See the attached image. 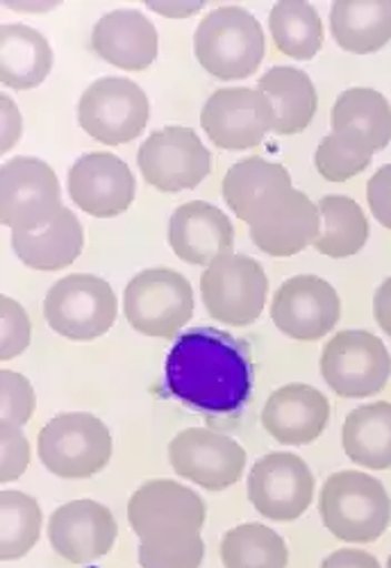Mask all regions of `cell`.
Here are the masks:
<instances>
[{"mask_svg": "<svg viewBox=\"0 0 391 568\" xmlns=\"http://www.w3.org/2000/svg\"><path fill=\"white\" fill-rule=\"evenodd\" d=\"M223 568H287V541L269 526L241 524L223 535Z\"/></svg>", "mask_w": 391, "mask_h": 568, "instance_id": "32", "label": "cell"}, {"mask_svg": "<svg viewBox=\"0 0 391 568\" xmlns=\"http://www.w3.org/2000/svg\"><path fill=\"white\" fill-rule=\"evenodd\" d=\"M43 514L39 503L21 491L0 494V559L17 561L26 557L41 537Z\"/></svg>", "mask_w": 391, "mask_h": 568, "instance_id": "33", "label": "cell"}, {"mask_svg": "<svg viewBox=\"0 0 391 568\" xmlns=\"http://www.w3.org/2000/svg\"><path fill=\"white\" fill-rule=\"evenodd\" d=\"M151 119V101L128 78H98L78 103V123L106 146L130 144Z\"/></svg>", "mask_w": 391, "mask_h": 568, "instance_id": "9", "label": "cell"}, {"mask_svg": "<svg viewBox=\"0 0 391 568\" xmlns=\"http://www.w3.org/2000/svg\"><path fill=\"white\" fill-rule=\"evenodd\" d=\"M341 444L351 462L369 470L391 468V403L378 400L353 409L341 428Z\"/></svg>", "mask_w": 391, "mask_h": 568, "instance_id": "28", "label": "cell"}, {"mask_svg": "<svg viewBox=\"0 0 391 568\" xmlns=\"http://www.w3.org/2000/svg\"><path fill=\"white\" fill-rule=\"evenodd\" d=\"M317 480L310 466L293 453H269L249 473L251 505L269 520L289 524L301 518L314 500Z\"/></svg>", "mask_w": 391, "mask_h": 568, "instance_id": "13", "label": "cell"}, {"mask_svg": "<svg viewBox=\"0 0 391 568\" xmlns=\"http://www.w3.org/2000/svg\"><path fill=\"white\" fill-rule=\"evenodd\" d=\"M205 518V500L176 480L143 483L128 500V524L139 541L164 532H201Z\"/></svg>", "mask_w": 391, "mask_h": 568, "instance_id": "16", "label": "cell"}, {"mask_svg": "<svg viewBox=\"0 0 391 568\" xmlns=\"http://www.w3.org/2000/svg\"><path fill=\"white\" fill-rule=\"evenodd\" d=\"M201 294L208 314L230 327L255 323L267 305L269 277L249 255L228 253L201 275Z\"/></svg>", "mask_w": 391, "mask_h": 568, "instance_id": "10", "label": "cell"}, {"mask_svg": "<svg viewBox=\"0 0 391 568\" xmlns=\"http://www.w3.org/2000/svg\"><path fill=\"white\" fill-rule=\"evenodd\" d=\"M373 151L367 141L353 132H330L321 139L314 164L328 182H347L369 169Z\"/></svg>", "mask_w": 391, "mask_h": 568, "instance_id": "34", "label": "cell"}, {"mask_svg": "<svg viewBox=\"0 0 391 568\" xmlns=\"http://www.w3.org/2000/svg\"><path fill=\"white\" fill-rule=\"evenodd\" d=\"M275 51L291 60H314L323 45V23L305 0H282L269 12Z\"/></svg>", "mask_w": 391, "mask_h": 568, "instance_id": "30", "label": "cell"}, {"mask_svg": "<svg viewBox=\"0 0 391 568\" xmlns=\"http://www.w3.org/2000/svg\"><path fill=\"white\" fill-rule=\"evenodd\" d=\"M143 180L164 194L196 189L212 171V155L191 128L169 125L151 132L137 153Z\"/></svg>", "mask_w": 391, "mask_h": 568, "instance_id": "11", "label": "cell"}, {"mask_svg": "<svg viewBox=\"0 0 391 568\" xmlns=\"http://www.w3.org/2000/svg\"><path fill=\"white\" fill-rule=\"evenodd\" d=\"M141 568H201L205 541L201 532H164L139 541Z\"/></svg>", "mask_w": 391, "mask_h": 568, "instance_id": "35", "label": "cell"}, {"mask_svg": "<svg viewBox=\"0 0 391 568\" xmlns=\"http://www.w3.org/2000/svg\"><path fill=\"white\" fill-rule=\"evenodd\" d=\"M201 125L217 149L251 151L275 130V112L262 91L225 87L208 99Z\"/></svg>", "mask_w": 391, "mask_h": 568, "instance_id": "12", "label": "cell"}, {"mask_svg": "<svg viewBox=\"0 0 391 568\" xmlns=\"http://www.w3.org/2000/svg\"><path fill=\"white\" fill-rule=\"evenodd\" d=\"M41 464L62 480H87L101 473L114 453L108 425L89 412H67L48 420L37 439Z\"/></svg>", "mask_w": 391, "mask_h": 568, "instance_id": "4", "label": "cell"}, {"mask_svg": "<svg viewBox=\"0 0 391 568\" xmlns=\"http://www.w3.org/2000/svg\"><path fill=\"white\" fill-rule=\"evenodd\" d=\"M321 375L341 398H371L391 377V355L367 329H341L321 351Z\"/></svg>", "mask_w": 391, "mask_h": 568, "instance_id": "8", "label": "cell"}, {"mask_svg": "<svg viewBox=\"0 0 391 568\" xmlns=\"http://www.w3.org/2000/svg\"><path fill=\"white\" fill-rule=\"evenodd\" d=\"M149 10L151 12H158L162 17H169V19H189L193 14H199L203 10L205 3H201V0H193V3H160V0H149Z\"/></svg>", "mask_w": 391, "mask_h": 568, "instance_id": "43", "label": "cell"}, {"mask_svg": "<svg viewBox=\"0 0 391 568\" xmlns=\"http://www.w3.org/2000/svg\"><path fill=\"white\" fill-rule=\"evenodd\" d=\"M34 407L37 396L28 377L10 368L0 371V412H3V420L23 428L32 418Z\"/></svg>", "mask_w": 391, "mask_h": 568, "instance_id": "36", "label": "cell"}, {"mask_svg": "<svg viewBox=\"0 0 391 568\" xmlns=\"http://www.w3.org/2000/svg\"><path fill=\"white\" fill-rule=\"evenodd\" d=\"M387 568H391V555H389V559H387Z\"/></svg>", "mask_w": 391, "mask_h": 568, "instance_id": "45", "label": "cell"}, {"mask_svg": "<svg viewBox=\"0 0 391 568\" xmlns=\"http://www.w3.org/2000/svg\"><path fill=\"white\" fill-rule=\"evenodd\" d=\"M10 10H23V12H41L53 10L58 3H6Z\"/></svg>", "mask_w": 391, "mask_h": 568, "instance_id": "44", "label": "cell"}, {"mask_svg": "<svg viewBox=\"0 0 391 568\" xmlns=\"http://www.w3.org/2000/svg\"><path fill=\"white\" fill-rule=\"evenodd\" d=\"M17 257L34 271H62L71 266L84 248V230L78 216L64 207L62 214L41 232H12Z\"/></svg>", "mask_w": 391, "mask_h": 568, "instance_id": "26", "label": "cell"}, {"mask_svg": "<svg viewBox=\"0 0 391 568\" xmlns=\"http://www.w3.org/2000/svg\"><path fill=\"white\" fill-rule=\"evenodd\" d=\"M69 196L89 216L114 219L130 210L137 196L132 169L114 153L82 155L69 169Z\"/></svg>", "mask_w": 391, "mask_h": 568, "instance_id": "18", "label": "cell"}, {"mask_svg": "<svg viewBox=\"0 0 391 568\" xmlns=\"http://www.w3.org/2000/svg\"><path fill=\"white\" fill-rule=\"evenodd\" d=\"M373 316L382 333L391 337V275L380 282V287L373 294Z\"/></svg>", "mask_w": 391, "mask_h": 568, "instance_id": "42", "label": "cell"}, {"mask_svg": "<svg viewBox=\"0 0 391 568\" xmlns=\"http://www.w3.org/2000/svg\"><path fill=\"white\" fill-rule=\"evenodd\" d=\"M0 444H3V462H0V483L8 485L19 480L30 466V444L21 425L0 420Z\"/></svg>", "mask_w": 391, "mask_h": 568, "instance_id": "38", "label": "cell"}, {"mask_svg": "<svg viewBox=\"0 0 391 568\" xmlns=\"http://www.w3.org/2000/svg\"><path fill=\"white\" fill-rule=\"evenodd\" d=\"M96 55L123 71H146L160 51L158 28L137 10H114L98 19L91 32Z\"/></svg>", "mask_w": 391, "mask_h": 568, "instance_id": "22", "label": "cell"}, {"mask_svg": "<svg viewBox=\"0 0 391 568\" xmlns=\"http://www.w3.org/2000/svg\"><path fill=\"white\" fill-rule=\"evenodd\" d=\"M0 318H3L0 359L10 362L28 351L32 339V323L26 307L12 296H0Z\"/></svg>", "mask_w": 391, "mask_h": 568, "instance_id": "37", "label": "cell"}, {"mask_svg": "<svg viewBox=\"0 0 391 568\" xmlns=\"http://www.w3.org/2000/svg\"><path fill=\"white\" fill-rule=\"evenodd\" d=\"M258 91L271 101L275 112V130L282 136L303 132L319 108L317 89L312 78L293 67L269 69L258 84Z\"/></svg>", "mask_w": 391, "mask_h": 568, "instance_id": "27", "label": "cell"}, {"mask_svg": "<svg viewBox=\"0 0 391 568\" xmlns=\"http://www.w3.org/2000/svg\"><path fill=\"white\" fill-rule=\"evenodd\" d=\"M193 290L189 280L173 268L139 271L123 292V314L134 333L171 339L193 316Z\"/></svg>", "mask_w": 391, "mask_h": 568, "instance_id": "5", "label": "cell"}, {"mask_svg": "<svg viewBox=\"0 0 391 568\" xmlns=\"http://www.w3.org/2000/svg\"><path fill=\"white\" fill-rule=\"evenodd\" d=\"M332 132H353L362 136L373 153H380L391 141V105L387 97L369 87L347 89L330 114Z\"/></svg>", "mask_w": 391, "mask_h": 568, "instance_id": "29", "label": "cell"}, {"mask_svg": "<svg viewBox=\"0 0 391 568\" xmlns=\"http://www.w3.org/2000/svg\"><path fill=\"white\" fill-rule=\"evenodd\" d=\"M321 234L314 244L317 253L344 260L364 248L369 242V221L364 210L349 196H323L319 201Z\"/></svg>", "mask_w": 391, "mask_h": 568, "instance_id": "31", "label": "cell"}, {"mask_svg": "<svg viewBox=\"0 0 391 568\" xmlns=\"http://www.w3.org/2000/svg\"><path fill=\"white\" fill-rule=\"evenodd\" d=\"M117 518L103 503L89 498L58 507L48 520V541L69 564H93L114 550Z\"/></svg>", "mask_w": 391, "mask_h": 568, "instance_id": "17", "label": "cell"}, {"mask_svg": "<svg viewBox=\"0 0 391 568\" xmlns=\"http://www.w3.org/2000/svg\"><path fill=\"white\" fill-rule=\"evenodd\" d=\"M330 420L328 398L310 385H284L275 389L262 409L264 430L284 446L317 442Z\"/></svg>", "mask_w": 391, "mask_h": 568, "instance_id": "21", "label": "cell"}, {"mask_svg": "<svg viewBox=\"0 0 391 568\" xmlns=\"http://www.w3.org/2000/svg\"><path fill=\"white\" fill-rule=\"evenodd\" d=\"M367 201L373 219L382 227L391 230V164L380 166L371 175L367 184Z\"/></svg>", "mask_w": 391, "mask_h": 568, "instance_id": "39", "label": "cell"}, {"mask_svg": "<svg viewBox=\"0 0 391 568\" xmlns=\"http://www.w3.org/2000/svg\"><path fill=\"white\" fill-rule=\"evenodd\" d=\"M319 568H382V566L369 550L339 548V550H332L321 561Z\"/></svg>", "mask_w": 391, "mask_h": 568, "instance_id": "41", "label": "cell"}, {"mask_svg": "<svg viewBox=\"0 0 391 568\" xmlns=\"http://www.w3.org/2000/svg\"><path fill=\"white\" fill-rule=\"evenodd\" d=\"M267 43L260 21L239 6L212 10L193 34L196 60L212 78L225 82L255 75Z\"/></svg>", "mask_w": 391, "mask_h": 568, "instance_id": "3", "label": "cell"}, {"mask_svg": "<svg viewBox=\"0 0 391 568\" xmlns=\"http://www.w3.org/2000/svg\"><path fill=\"white\" fill-rule=\"evenodd\" d=\"M164 381L191 409L232 414L251 396L253 371L247 351L232 335L217 327H191L169 351Z\"/></svg>", "mask_w": 391, "mask_h": 568, "instance_id": "1", "label": "cell"}, {"mask_svg": "<svg viewBox=\"0 0 391 568\" xmlns=\"http://www.w3.org/2000/svg\"><path fill=\"white\" fill-rule=\"evenodd\" d=\"M0 114H3V139H0V151L8 153L17 146V141L23 134V116L17 103L10 97H0Z\"/></svg>", "mask_w": 391, "mask_h": 568, "instance_id": "40", "label": "cell"}, {"mask_svg": "<svg viewBox=\"0 0 391 568\" xmlns=\"http://www.w3.org/2000/svg\"><path fill=\"white\" fill-rule=\"evenodd\" d=\"M62 210L60 180L48 162L21 155L0 169V223L12 232H41Z\"/></svg>", "mask_w": 391, "mask_h": 568, "instance_id": "7", "label": "cell"}, {"mask_svg": "<svg viewBox=\"0 0 391 568\" xmlns=\"http://www.w3.org/2000/svg\"><path fill=\"white\" fill-rule=\"evenodd\" d=\"M330 32L341 49L369 55L391 41V0H337Z\"/></svg>", "mask_w": 391, "mask_h": 568, "instance_id": "24", "label": "cell"}, {"mask_svg": "<svg viewBox=\"0 0 391 568\" xmlns=\"http://www.w3.org/2000/svg\"><path fill=\"white\" fill-rule=\"evenodd\" d=\"M169 244L182 262L210 266L214 260L232 253L234 230L223 210L205 201H191L171 214Z\"/></svg>", "mask_w": 391, "mask_h": 568, "instance_id": "20", "label": "cell"}, {"mask_svg": "<svg viewBox=\"0 0 391 568\" xmlns=\"http://www.w3.org/2000/svg\"><path fill=\"white\" fill-rule=\"evenodd\" d=\"M221 192L232 214L251 227L269 219L287 201L293 186L282 164L264 158H247L228 169Z\"/></svg>", "mask_w": 391, "mask_h": 568, "instance_id": "19", "label": "cell"}, {"mask_svg": "<svg viewBox=\"0 0 391 568\" xmlns=\"http://www.w3.org/2000/svg\"><path fill=\"white\" fill-rule=\"evenodd\" d=\"M253 244L271 257H291L314 246L321 234L319 205L293 189L287 201L262 223L249 227Z\"/></svg>", "mask_w": 391, "mask_h": 568, "instance_id": "23", "label": "cell"}, {"mask_svg": "<svg viewBox=\"0 0 391 568\" xmlns=\"http://www.w3.org/2000/svg\"><path fill=\"white\" fill-rule=\"evenodd\" d=\"M53 69V49L48 39L23 23H8L0 30V82L28 91L39 87Z\"/></svg>", "mask_w": 391, "mask_h": 568, "instance_id": "25", "label": "cell"}, {"mask_svg": "<svg viewBox=\"0 0 391 568\" xmlns=\"http://www.w3.org/2000/svg\"><path fill=\"white\" fill-rule=\"evenodd\" d=\"M319 514L332 537L347 544H373L391 526V498L369 473L337 470L323 483Z\"/></svg>", "mask_w": 391, "mask_h": 568, "instance_id": "2", "label": "cell"}, {"mask_svg": "<svg viewBox=\"0 0 391 568\" xmlns=\"http://www.w3.org/2000/svg\"><path fill=\"white\" fill-rule=\"evenodd\" d=\"M119 301L110 282L73 273L60 277L43 298V318L53 333L71 342H93L117 323Z\"/></svg>", "mask_w": 391, "mask_h": 568, "instance_id": "6", "label": "cell"}, {"mask_svg": "<svg viewBox=\"0 0 391 568\" xmlns=\"http://www.w3.org/2000/svg\"><path fill=\"white\" fill-rule=\"evenodd\" d=\"M341 318V301L330 282L319 275L284 280L271 301V321L297 342H317L332 333Z\"/></svg>", "mask_w": 391, "mask_h": 568, "instance_id": "15", "label": "cell"}, {"mask_svg": "<svg viewBox=\"0 0 391 568\" xmlns=\"http://www.w3.org/2000/svg\"><path fill=\"white\" fill-rule=\"evenodd\" d=\"M247 459L249 455L239 442L208 428H187L169 444V462L176 476L205 491H225L237 485Z\"/></svg>", "mask_w": 391, "mask_h": 568, "instance_id": "14", "label": "cell"}]
</instances>
